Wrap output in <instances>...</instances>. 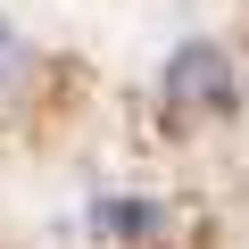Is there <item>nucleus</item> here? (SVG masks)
I'll use <instances>...</instances> for the list:
<instances>
[{"label":"nucleus","instance_id":"nucleus-1","mask_svg":"<svg viewBox=\"0 0 249 249\" xmlns=\"http://www.w3.org/2000/svg\"><path fill=\"white\" fill-rule=\"evenodd\" d=\"M166 108L175 116H232L241 108V67L224 42H183L166 58Z\"/></svg>","mask_w":249,"mask_h":249},{"label":"nucleus","instance_id":"nucleus-2","mask_svg":"<svg viewBox=\"0 0 249 249\" xmlns=\"http://www.w3.org/2000/svg\"><path fill=\"white\" fill-rule=\"evenodd\" d=\"M158 224H166L158 199H100L91 208V232H108V241H150Z\"/></svg>","mask_w":249,"mask_h":249},{"label":"nucleus","instance_id":"nucleus-3","mask_svg":"<svg viewBox=\"0 0 249 249\" xmlns=\"http://www.w3.org/2000/svg\"><path fill=\"white\" fill-rule=\"evenodd\" d=\"M34 67H42V58H34V42H25L9 17H0V100H17V91L34 83Z\"/></svg>","mask_w":249,"mask_h":249}]
</instances>
